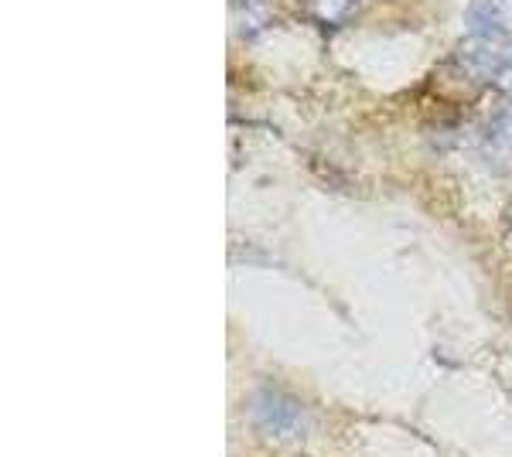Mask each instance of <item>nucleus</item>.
I'll return each mask as SVG.
<instances>
[{
  "label": "nucleus",
  "mask_w": 512,
  "mask_h": 457,
  "mask_svg": "<svg viewBox=\"0 0 512 457\" xmlns=\"http://www.w3.org/2000/svg\"><path fill=\"white\" fill-rule=\"evenodd\" d=\"M256 413H253V423L260 430H267V434L274 437H301L304 430H308V417H304V410L297 406L291 396L284 393H256Z\"/></svg>",
  "instance_id": "obj_1"
},
{
  "label": "nucleus",
  "mask_w": 512,
  "mask_h": 457,
  "mask_svg": "<svg viewBox=\"0 0 512 457\" xmlns=\"http://www.w3.org/2000/svg\"><path fill=\"white\" fill-rule=\"evenodd\" d=\"M472 24L478 31H499L509 35L512 31V0H478L472 11Z\"/></svg>",
  "instance_id": "obj_2"
},
{
  "label": "nucleus",
  "mask_w": 512,
  "mask_h": 457,
  "mask_svg": "<svg viewBox=\"0 0 512 457\" xmlns=\"http://www.w3.org/2000/svg\"><path fill=\"white\" fill-rule=\"evenodd\" d=\"M485 144L495 154H512V103H506L492 116L489 130H485Z\"/></svg>",
  "instance_id": "obj_3"
},
{
  "label": "nucleus",
  "mask_w": 512,
  "mask_h": 457,
  "mask_svg": "<svg viewBox=\"0 0 512 457\" xmlns=\"http://www.w3.org/2000/svg\"><path fill=\"white\" fill-rule=\"evenodd\" d=\"M315 18L325 24H342L352 18V11L359 7V0H311Z\"/></svg>",
  "instance_id": "obj_4"
}]
</instances>
